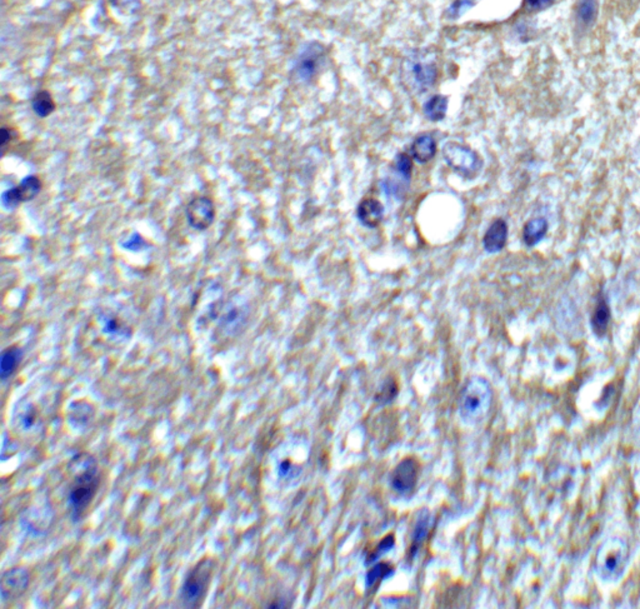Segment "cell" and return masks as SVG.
<instances>
[{"instance_id":"cell-8","label":"cell","mask_w":640,"mask_h":609,"mask_svg":"<svg viewBox=\"0 0 640 609\" xmlns=\"http://www.w3.org/2000/svg\"><path fill=\"white\" fill-rule=\"evenodd\" d=\"M214 201L206 195L193 198L185 208V218L188 225L197 232H204L212 227L215 221Z\"/></svg>"},{"instance_id":"cell-2","label":"cell","mask_w":640,"mask_h":609,"mask_svg":"<svg viewBox=\"0 0 640 609\" xmlns=\"http://www.w3.org/2000/svg\"><path fill=\"white\" fill-rule=\"evenodd\" d=\"M491 390L487 380L480 377L470 378L464 386L459 399V413L467 423H478L488 412Z\"/></svg>"},{"instance_id":"cell-16","label":"cell","mask_w":640,"mask_h":609,"mask_svg":"<svg viewBox=\"0 0 640 609\" xmlns=\"http://www.w3.org/2000/svg\"><path fill=\"white\" fill-rule=\"evenodd\" d=\"M548 222L545 218H533L526 222L523 228V242L526 247H535L541 243L548 232Z\"/></svg>"},{"instance_id":"cell-14","label":"cell","mask_w":640,"mask_h":609,"mask_svg":"<svg viewBox=\"0 0 640 609\" xmlns=\"http://www.w3.org/2000/svg\"><path fill=\"white\" fill-rule=\"evenodd\" d=\"M23 349L18 345H10L1 351L0 357V380H9L22 363Z\"/></svg>"},{"instance_id":"cell-21","label":"cell","mask_w":640,"mask_h":609,"mask_svg":"<svg viewBox=\"0 0 640 609\" xmlns=\"http://www.w3.org/2000/svg\"><path fill=\"white\" fill-rule=\"evenodd\" d=\"M428 530H429V517L427 514H423L417 521L415 528L413 532L412 545H410V551H409L412 558H414L418 551H419L424 539L427 537Z\"/></svg>"},{"instance_id":"cell-31","label":"cell","mask_w":640,"mask_h":609,"mask_svg":"<svg viewBox=\"0 0 640 609\" xmlns=\"http://www.w3.org/2000/svg\"><path fill=\"white\" fill-rule=\"evenodd\" d=\"M553 1L554 0H526V5L529 10L538 12V10H543V9L550 7L553 4Z\"/></svg>"},{"instance_id":"cell-10","label":"cell","mask_w":640,"mask_h":609,"mask_svg":"<svg viewBox=\"0 0 640 609\" xmlns=\"http://www.w3.org/2000/svg\"><path fill=\"white\" fill-rule=\"evenodd\" d=\"M29 581V572L23 567H15L4 572L0 582L1 601L8 602L21 597L28 589Z\"/></svg>"},{"instance_id":"cell-11","label":"cell","mask_w":640,"mask_h":609,"mask_svg":"<svg viewBox=\"0 0 640 609\" xmlns=\"http://www.w3.org/2000/svg\"><path fill=\"white\" fill-rule=\"evenodd\" d=\"M356 218L365 228L376 229L384 219V207L378 199L364 198L356 207Z\"/></svg>"},{"instance_id":"cell-30","label":"cell","mask_w":640,"mask_h":609,"mask_svg":"<svg viewBox=\"0 0 640 609\" xmlns=\"http://www.w3.org/2000/svg\"><path fill=\"white\" fill-rule=\"evenodd\" d=\"M104 333L107 334H112V336H115V334H123V330H124V327H121V323L118 322L115 318H108L106 323H104Z\"/></svg>"},{"instance_id":"cell-22","label":"cell","mask_w":640,"mask_h":609,"mask_svg":"<svg viewBox=\"0 0 640 609\" xmlns=\"http://www.w3.org/2000/svg\"><path fill=\"white\" fill-rule=\"evenodd\" d=\"M394 171L398 177L409 184V182L412 180L413 174L412 156L408 153H399L394 160Z\"/></svg>"},{"instance_id":"cell-26","label":"cell","mask_w":640,"mask_h":609,"mask_svg":"<svg viewBox=\"0 0 640 609\" xmlns=\"http://www.w3.org/2000/svg\"><path fill=\"white\" fill-rule=\"evenodd\" d=\"M394 545H395V538H394V536L389 534V536L383 538V539L380 540L379 545H378L377 551L373 553V556L370 557L369 562H374V560L379 558L383 553L389 552V551H391V549L394 548Z\"/></svg>"},{"instance_id":"cell-7","label":"cell","mask_w":640,"mask_h":609,"mask_svg":"<svg viewBox=\"0 0 640 609\" xmlns=\"http://www.w3.org/2000/svg\"><path fill=\"white\" fill-rule=\"evenodd\" d=\"M43 189V183L36 175H28L19 184L12 186L1 194V204L8 210L18 208L23 203L34 201Z\"/></svg>"},{"instance_id":"cell-17","label":"cell","mask_w":640,"mask_h":609,"mask_svg":"<svg viewBox=\"0 0 640 609\" xmlns=\"http://www.w3.org/2000/svg\"><path fill=\"white\" fill-rule=\"evenodd\" d=\"M598 0H579L576 8V22L582 29H589L597 21Z\"/></svg>"},{"instance_id":"cell-3","label":"cell","mask_w":640,"mask_h":609,"mask_svg":"<svg viewBox=\"0 0 640 609\" xmlns=\"http://www.w3.org/2000/svg\"><path fill=\"white\" fill-rule=\"evenodd\" d=\"M213 559L200 560L188 573L180 591V599L186 608H198L206 598L213 575Z\"/></svg>"},{"instance_id":"cell-19","label":"cell","mask_w":640,"mask_h":609,"mask_svg":"<svg viewBox=\"0 0 640 609\" xmlns=\"http://www.w3.org/2000/svg\"><path fill=\"white\" fill-rule=\"evenodd\" d=\"M94 417V408L92 404L86 401H74L71 403L69 408V423L77 428L83 430L86 428Z\"/></svg>"},{"instance_id":"cell-18","label":"cell","mask_w":640,"mask_h":609,"mask_svg":"<svg viewBox=\"0 0 640 609\" xmlns=\"http://www.w3.org/2000/svg\"><path fill=\"white\" fill-rule=\"evenodd\" d=\"M448 97L435 94L430 97L423 105V113L430 122H441L448 112Z\"/></svg>"},{"instance_id":"cell-6","label":"cell","mask_w":640,"mask_h":609,"mask_svg":"<svg viewBox=\"0 0 640 609\" xmlns=\"http://www.w3.org/2000/svg\"><path fill=\"white\" fill-rule=\"evenodd\" d=\"M325 63V49L319 43H310L300 51L294 66V73L300 82H310L321 71Z\"/></svg>"},{"instance_id":"cell-4","label":"cell","mask_w":640,"mask_h":609,"mask_svg":"<svg viewBox=\"0 0 640 609\" xmlns=\"http://www.w3.org/2000/svg\"><path fill=\"white\" fill-rule=\"evenodd\" d=\"M443 158L452 171L465 179H474L483 169V159L469 145L448 142L443 147Z\"/></svg>"},{"instance_id":"cell-23","label":"cell","mask_w":640,"mask_h":609,"mask_svg":"<svg viewBox=\"0 0 640 609\" xmlns=\"http://www.w3.org/2000/svg\"><path fill=\"white\" fill-rule=\"evenodd\" d=\"M393 573H394V569L389 564L378 563L367 573L365 584L368 588L373 587L378 582L383 581L385 578H389Z\"/></svg>"},{"instance_id":"cell-9","label":"cell","mask_w":640,"mask_h":609,"mask_svg":"<svg viewBox=\"0 0 640 609\" xmlns=\"http://www.w3.org/2000/svg\"><path fill=\"white\" fill-rule=\"evenodd\" d=\"M420 474L419 462L413 457H406L394 468L391 475V486L394 492L406 497L412 495L418 483Z\"/></svg>"},{"instance_id":"cell-15","label":"cell","mask_w":640,"mask_h":609,"mask_svg":"<svg viewBox=\"0 0 640 609\" xmlns=\"http://www.w3.org/2000/svg\"><path fill=\"white\" fill-rule=\"evenodd\" d=\"M609 321H611V308L604 297L599 294L597 306L594 308L591 319V330L594 332V334H597L598 337H603L608 330Z\"/></svg>"},{"instance_id":"cell-29","label":"cell","mask_w":640,"mask_h":609,"mask_svg":"<svg viewBox=\"0 0 640 609\" xmlns=\"http://www.w3.org/2000/svg\"><path fill=\"white\" fill-rule=\"evenodd\" d=\"M0 134H1V138H0V147H1V151L3 153H5V148H7L9 144L12 143L16 136V133L12 128L9 127H3L0 129Z\"/></svg>"},{"instance_id":"cell-24","label":"cell","mask_w":640,"mask_h":609,"mask_svg":"<svg viewBox=\"0 0 640 609\" xmlns=\"http://www.w3.org/2000/svg\"><path fill=\"white\" fill-rule=\"evenodd\" d=\"M112 7L121 15H132L140 8V0H109Z\"/></svg>"},{"instance_id":"cell-13","label":"cell","mask_w":640,"mask_h":609,"mask_svg":"<svg viewBox=\"0 0 640 609\" xmlns=\"http://www.w3.org/2000/svg\"><path fill=\"white\" fill-rule=\"evenodd\" d=\"M436 153V140L432 133H423L413 140L410 156L419 164H426L434 158Z\"/></svg>"},{"instance_id":"cell-20","label":"cell","mask_w":640,"mask_h":609,"mask_svg":"<svg viewBox=\"0 0 640 609\" xmlns=\"http://www.w3.org/2000/svg\"><path fill=\"white\" fill-rule=\"evenodd\" d=\"M30 103H32V109H33L34 114L39 116V118H48L57 109V104L54 101L53 95L45 89L38 90L34 94V97L32 98Z\"/></svg>"},{"instance_id":"cell-32","label":"cell","mask_w":640,"mask_h":609,"mask_svg":"<svg viewBox=\"0 0 640 609\" xmlns=\"http://www.w3.org/2000/svg\"><path fill=\"white\" fill-rule=\"evenodd\" d=\"M619 557L615 554H609L604 560V569L609 573H613L618 569Z\"/></svg>"},{"instance_id":"cell-5","label":"cell","mask_w":640,"mask_h":609,"mask_svg":"<svg viewBox=\"0 0 640 609\" xmlns=\"http://www.w3.org/2000/svg\"><path fill=\"white\" fill-rule=\"evenodd\" d=\"M406 77L414 89L424 92L434 86L438 69L433 60L419 53H414L406 60Z\"/></svg>"},{"instance_id":"cell-28","label":"cell","mask_w":640,"mask_h":609,"mask_svg":"<svg viewBox=\"0 0 640 609\" xmlns=\"http://www.w3.org/2000/svg\"><path fill=\"white\" fill-rule=\"evenodd\" d=\"M244 316H243L242 309H232L229 310L228 313L224 316L223 318V324L227 327V328H233L235 325L241 324L242 323Z\"/></svg>"},{"instance_id":"cell-33","label":"cell","mask_w":640,"mask_h":609,"mask_svg":"<svg viewBox=\"0 0 640 609\" xmlns=\"http://www.w3.org/2000/svg\"><path fill=\"white\" fill-rule=\"evenodd\" d=\"M36 410H33V409H32V410H28V412L24 414V417H23V427H24L25 430H30V428L34 425V423H36Z\"/></svg>"},{"instance_id":"cell-12","label":"cell","mask_w":640,"mask_h":609,"mask_svg":"<svg viewBox=\"0 0 640 609\" xmlns=\"http://www.w3.org/2000/svg\"><path fill=\"white\" fill-rule=\"evenodd\" d=\"M508 223L503 218H497L491 222L483 237L484 251L488 254H495L503 251L508 240Z\"/></svg>"},{"instance_id":"cell-34","label":"cell","mask_w":640,"mask_h":609,"mask_svg":"<svg viewBox=\"0 0 640 609\" xmlns=\"http://www.w3.org/2000/svg\"><path fill=\"white\" fill-rule=\"evenodd\" d=\"M291 471H292V463H291L289 460H283V462L279 464V474H280V475L285 477V475H288V474L291 473Z\"/></svg>"},{"instance_id":"cell-1","label":"cell","mask_w":640,"mask_h":609,"mask_svg":"<svg viewBox=\"0 0 640 609\" xmlns=\"http://www.w3.org/2000/svg\"><path fill=\"white\" fill-rule=\"evenodd\" d=\"M71 464L75 466L77 474L71 482L68 503L71 519L78 522L84 516L99 489L100 472L97 460L86 453L75 456L71 460Z\"/></svg>"},{"instance_id":"cell-27","label":"cell","mask_w":640,"mask_h":609,"mask_svg":"<svg viewBox=\"0 0 640 609\" xmlns=\"http://www.w3.org/2000/svg\"><path fill=\"white\" fill-rule=\"evenodd\" d=\"M471 7H473V3L470 0H456L449 7L448 14L452 18H459L463 13H465Z\"/></svg>"},{"instance_id":"cell-25","label":"cell","mask_w":640,"mask_h":609,"mask_svg":"<svg viewBox=\"0 0 640 609\" xmlns=\"http://www.w3.org/2000/svg\"><path fill=\"white\" fill-rule=\"evenodd\" d=\"M121 247H123L125 251H143L144 248H148L149 245H148L147 240H145L139 233H133L125 242L121 243Z\"/></svg>"}]
</instances>
